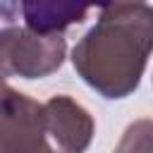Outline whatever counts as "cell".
I'll use <instances>...</instances> for the list:
<instances>
[{"label":"cell","mask_w":153,"mask_h":153,"mask_svg":"<svg viewBox=\"0 0 153 153\" xmlns=\"http://www.w3.org/2000/svg\"><path fill=\"white\" fill-rule=\"evenodd\" d=\"M151 53L153 5L115 2L98 10L96 24L72 50V65L93 91L120 100L139 86Z\"/></svg>","instance_id":"1"},{"label":"cell","mask_w":153,"mask_h":153,"mask_svg":"<svg viewBox=\"0 0 153 153\" xmlns=\"http://www.w3.org/2000/svg\"><path fill=\"white\" fill-rule=\"evenodd\" d=\"M43 153H55V151H53V148H50V146H48V148H45V151H43Z\"/></svg>","instance_id":"7"},{"label":"cell","mask_w":153,"mask_h":153,"mask_svg":"<svg viewBox=\"0 0 153 153\" xmlns=\"http://www.w3.org/2000/svg\"><path fill=\"white\" fill-rule=\"evenodd\" d=\"M67 55V41L62 33H36L26 26L0 29V81L43 79L57 72Z\"/></svg>","instance_id":"2"},{"label":"cell","mask_w":153,"mask_h":153,"mask_svg":"<svg viewBox=\"0 0 153 153\" xmlns=\"http://www.w3.org/2000/svg\"><path fill=\"white\" fill-rule=\"evenodd\" d=\"M45 105V129L60 153H86L93 139V117L72 96H53Z\"/></svg>","instance_id":"4"},{"label":"cell","mask_w":153,"mask_h":153,"mask_svg":"<svg viewBox=\"0 0 153 153\" xmlns=\"http://www.w3.org/2000/svg\"><path fill=\"white\" fill-rule=\"evenodd\" d=\"M0 14H5L7 22H12L14 14H22L26 29L50 36L62 33L72 24H81L88 14V7L69 2H5L0 5Z\"/></svg>","instance_id":"5"},{"label":"cell","mask_w":153,"mask_h":153,"mask_svg":"<svg viewBox=\"0 0 153 153\" xmlns=\"http://www.w3.org/2000/svg\"><path fill=\"white\" fill-rule=\"evenodd\" d=\"M112 153H153V120L141 117L131 122Z\"/></svg>","instance_id":"6"},{"label":"cell","mask_w":153,"mask_h":153,"mask_svg":"<svg viewBox=\"0 0 153 153\" xmlns=\"http://www.w3.org/2000/svg\"><path fill=\"white\" fill-rule=\"evenodd\" d=\"M45 148V105L0 81V153H43Z\"/></svg>","instance_id":"3"}]
</instances>
